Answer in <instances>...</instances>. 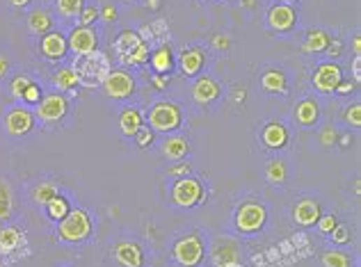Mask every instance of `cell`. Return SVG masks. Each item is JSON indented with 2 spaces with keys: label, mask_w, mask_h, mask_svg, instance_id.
Returning <instances> with one entry per match:
<instances>
[{
  "label": "cell",
  "mask_w": 361,
  "mask_h": 267,
  "mask_svg": "<svg viewBox=\"0 0 361 267\" xmlns=\"http://www.w3.org/2000/svg\"><path fill=\"white\" fill-rule=\"evenodd\" d=\"M71 68L76 71V75H78V85L94 89V87H101L103 80L108 78V73L113 71V62H110V57L106 53L94 50V53L76 57Z\"/></svg>",
  "instance_id": "cell-1"
},
{
  "label": "cell",
  "mask_w": 361,
  "mask_h": 267,
  "mask_svg": "<svg viewBox=\"0 0 361 267\" xmlns=\"http://www.w3.org/2000/svg\"><path fill=\"white\" fill-rule=\"evenodd\" d=\"M94 233V222L85 208H71L64 219L57 222V240L64 245H83Z\"/></svg>",
  "instance_id": "cell-2"
},
{
  "label": "cell",
  "mask_w": 361,
  "mask_h": 267,
  "mask_svg": "<svg viewBox=\"0 0 361 267\" xmlns=\"http://www.w3.org/2000/svg\"><path fill=\"white\" fill-rule=\"evenodd\" d=\"M115 55L124 66H142L149 59V44L142 39L140 32L124 30L115 39Z\"/></svg>",
  "instance_id": "cell-3"
},
{
  "label": "cell",
  "mask_w": 361,
  "mask_h": 267,
  "mask_svg": "<svg viewBox=\"0 0 361 267\" xmlns=\"http://www.w3.org/2000/svg\"><path fill=\"white\" fill-rule=\"evenodd\" d=\"M147 122L153 133H176L183 126V110L171 101H156L147 112Z\"/></svg>",
  "instance_id": "cell-4"
},
{
  "label": "cell",
  "mask_w": 361,
  "mask_h": 267,
  "mask_svg": "<svg viewBox=\"0 0 361 267\" xmlns=\"http://www.w3.org/2000/svg\"><path fill=\"white\" fill-rule=\"evenodd\" d=\"M171 256L180 267H199L206 256V243L201 233H187L178 238L171 247Z\"/></svg>",
  "instance_id": "cell-5"
},
{
  "label": "cell",
  "mask_w": 361,
  "mask_h": 267,
  "mask_svg": "<svg viewBox=\"0 0 361 267\" xmlns=\"http://www.w3.org/2000/svg\"><path fill=\"white\" fill-rule=\"evenodd\" d=\"M234 224L240 233H259V231L268 224V208H265L263 203L259 201H245L238 205L236 210V217H234Z\"/></svg>",
  "instance_id": "cell-6"
},
{
  "label": "cell",
  "mask_w": 361,
  "mask_h": 267,
  "mask_svg": "<svg viewBox=\"0 0 361 267\" xmlns=\"http://www.w3.org/2000/svg\"><path fill=\"white\" fill-rule=\"evenodd\" d=\"M204 201H206V189L197 178L183 176L171 185V203H174L176 208H183V210L197 208V205H201Z\"/></svg>",
  "instance_id": "cell-7"
},
{
  "label": "cell",
  "mask_w": 361,
  "mask_h": 267,
  "mask_svg": "<svg viewBox=\"0 0 361 267\" xmlns=\"http://www.w3.org/2000/svg\"><path fill=\"white\" fill-rule=\"evenodd\" d=\"M66 115H69V99L62 92L44 94L37 110H34V119H39V124L44 126H55L59 122H64Z\"/></svg>",
  "instance_id": "cell-8"
},
{
  "label": "cell",
  "mask_w": 361,
  "mask_h": 267,
  "mask_svg": "<svg viewBox=\"0 0 361 267\" xmlns=\"http://www.w3.org/2000/svg\"><path fill=\"white\" fill-rule=\"evenodd\" d=\"M34 112L28 106H12L7 108L5 117H3V128L10 137H25L34 131Z\"/></svg>",
  "instance_id": "cell-9"
},
{
  "label": "cell",
  "mask_w": 361,
  "mask_h": 267,
  "mask_svg": "<svg viewBox=\"0 0 361 267\" xmlns=\"http://www.w3.org/2000/svg\"><path fill=\"white\" fill-rule=\"evenodd\" d=\"M101 87L106 92L108 99L126 101V99H131L135 92V78H133V73L124 71V68H115V71L108 73V78L103 80Z\"/></svg>",
  "instance_id": "cell-10"
},
{
  "label": "cell",
  "mask_w": 361,
  "mask_h": 267,
  "mask_svg": "<svg viewBox=\"0 0 361 267\" xmlns=\"http://www.w3.org/2000/svg\"><path fill=\"white\" fill-rule=\"evenodd\" d=\"M341 80H343V68L337 62H323V64H318L313 75H311L313 87L320 92V94L337 92Z\"/></svg>",
  "instance_id": "cell-11"
},
{
  "label": "cell",
  "mask_w": 361,
  "mask_h": 267,
  "mask_svg": "<svg viewBox=\"0 0 361 267\" xmlns=\"http://www.w3.org/2000/svg\"><path fill=\"white\" fill-rule=\"evenodd\" d=\"M69 50L78 57V55H87L99 50V34L94 32V28H85V25H76V28L69 32L66 37Z\"/></svg>",
  "instance_id": "cell-12"
},
{
  "label": "cell",
  "mask_w": 361,
  "mask_h": 267,
  "mask_svg": "<svg viewBox=\"0 0 361 267\" xmlns=\"http://www.w3.org/2000/svg\"><path fill=\"white\" fill-rule=\"evenodd\" d=\"M113 258L119 267H144V249L135 240H122L113 249Z\"/></svg>",
  "instance_id": "cell-13"
},
{
  "label": "cell",
  "mask_w": 361,
  "mask_h": 267,
  "mask_svg": "<svg viewBox=\"0 0 361 267\" xmlns=\"http://www.w3.org/2000/svg\"><path fill=\"white\" fill-rule=\"evenodd\" d=\"M69 50V44H66V34L59 32V30H53L41 37L39 41V53L48 62H59Z\"/></svg>",
  "instance_id": "cell-14"
},
{
  "label": "cell",
  "mask_w": 361,
  "mask_h": 267,
  "mask_svg": "<svg viewBox=\"0 0 361 267\" xmlns=\"http://www.w3.org/2000/svg\"><path fill=\"white\" fill-rule=\"evenodd\" d=\"M297 23V12L293 5L288 3H277L274 7H270L268 12V25L274 32H288L293 30Z\"/></svg>",
  "instance_id": "cell-15"
},
{
  "label": "cell",
  "mask_w": 361,
  "mask_h": 267,
  "mask_svg": "<svg viewBox=\"0 0 361 267\" xmlns=\"http://www.w3.org/2000/svg\"><path fill=\"white\" fill-rule=\"evenodd\" d=\"M211 258L215 267H227V265L240 263V247L234 238H218L213 243Z\"/></svg>",
  "instance_id": "cell-16"
},
{
  "label": "cell",
  "mask_w": 361,
  "mask_h": 267,
  "mask_svg": "<svg viewBox=\"0 0 361 267\" xmlns=\"http://www.w3.org/2000/svg\"><path fill=\"white\" fill-rule=\"evenodd\" d=\"M178 66H180V73L187 75V78H194V75H199L206 66V50L199 48V46H192L180 53V59H178Z\"/></svg>",
  "instance_id": "cell-17"
},
{
  "label": "cell",
  "mask_w": 361,
  "mask_h": 267,
  "mask_svg": "<svg viewBox=\"0 0 361 267\" xmlns=\"http://www.w3.org/2000/svg\"><path fill=\"white\" fill-rule=\"evenodd\" d=\"M220 94H222L220 82L211 78V75H204V78H199L192 85V99L199 106H211V103L220 99Z\"/></svg>",
  "instance_id": "cell-18"
},
{
  "label": "cell",
  "mask_w": 361,
  "mask_h": 267,
  "mask_svg": "<svg viewBox=\"0 0 361 267\" xmlns=\"http://www.w3.org/2000/svg\"><path fill=\"white\" fill-rule=\"evenodd\" d=\"M323 215L320 210V203L313 201V199H299L295 205H293V222L297 226H316L318 217Z\"/></svg>",
  "instance_id": "cell-19"
},
{
  "label": "cell",
  "mask_w": 361,
  "mask_h": 267,
  "mask_svg": "<svg viewBox=\"0 0 361 267\" xmlns=\"http://www.w3.org/2000/svg\"><path fill=\"white\" fill-rule=\"evenodd\" d=\"M160 153L171 162L185 160L187 153H190V142H187L183 135H167L165 140L160 142Z\"/></svg>",
  "instance_id": "cell-20"
},
{
  "label": "cell",
  "mask_w": 361,
  "mask_h": 267,
  "mask_svg": "<svg viewBox=\"0 0 361 267\" xmlns=\"http://www.w3.org/2000/svg\"><path fill=\"white\" fill-rule=\"evenodd\" d=\"M25 25H28V32L30 34H37V37H44V34L53 32L55 30V19L53 14L44 7H39V10H32L28 14V19H25Z\"/></svg>",
  "instance_id": "cell-21"
},
{
  "label": "cell",
  "mask_w": 361,
  "mask_h": 267,
  "mask_svg": "<svg viewBox=\"0 0 361 267\" xmlns=\"http://www.w3.org/2000/svg\"><path fill=\"white\" fill-rule=\"evenodd\" d=\"M293 119L302 128H313L320 122V106L316 103V99H302L293 110Z\"/></svg>",
  "instance_id": "cell-22"
},
{
  "label": "cell",
  "mask_w": 361,
  "mask_h": 267,
  "mask_svg": "<svg viewBox=\"0 0 361 267\" xmlns=\"http://www.w3.org/2000/svg\"><path fill=\"white\" fill-rule=\"evenodd\" d=\"M261 142H263L265 149L279 151V149H283V146L288 144V131H286V128H283L279 122H270V124L263 126V131H261Z\"/></svg>",
  "instance_id": "cell-23"
},
{
  "label": "cell",
  "mask_w": 361,
  "mask_h": 267,
  "mask_svg": "<svg viewBox=\"0 0 361 267\" xmlns=\"http://www.w3.org/2000/svg\"><path fill=\"white\" fill-rule=\"evenodd\" d=\"M25 245V233L19 226H12V224H5L0 226V254L10 256L16 249H21Z\"/></svg>",
  "instance_id": "cell-24"
},
{
  "label": "cell",
  "mask_w": 361,
  "mask_h": 267,
  "mask_svg": "<svg viewBox=\"0 0 361 267\" xmlns=\"http://www.w3.org/2000/svg\"><path fill=\"white\" fill-rule=\"evenodd\" d=\"M144 126V115L137 108H126L119 115V131L126 137H135V133Z\"/></svg>",
  "instance_id": "cell-25"
},
{
  "label": "cell",
  "mask_w": 361,
  "mask_h": 267,
  "mask_svg": "<svg viewBox=\"0 0 361 267\" xmlns=\"http://www.w3.org/2000/svg\"><path fill=\"white\" fill-rule=\"evenodd\" d=\"M174 53H171V48L165 44V46H160L156 48L151 53V68L156 73H162V75H169L171 73V68H174Z\"/></svg>",
  "instance_id": "cell-26"
},
{
  "label": "cell",
  "mask_w": 361,
  "mask_h": 267,
  "mask_svg": "<svg viewBox=\"0 0 361 267\" xmlns=\"http://www.w3.org/2000/svg\"><path fill=\"white\" fill-rule=\"evenodd\" d=\"M55 194H59V185L53 183V180H39V183H34L30 189V199L37 205H46Z\"/></svg>",
  "instance_id": "cell-27"
},
{
  "label": "cell",
  "mask_w": 361,
  "mask_h": 267,
  "mask_svg": "<svg viewBox=\"0 0 361 267\" xmlns=\"http://www.w3.org/2000/svg\"><path fill=\"white\" fill-rule=\"evenodd\" d=\"M44 212H46V217L50 222H59V219H64L69 212H71V201L66 199L64 194H55L53 199H50L46 205H44Z\"/></svg>",
  "instance_id": "cell-28"
},
{
  "label": "cell",
  "mask_w": 361,
  "mask_h": 267,
  "mask_svg": "<svg viewBox=\"0 0 361 267\" xmlns=\"http://www.w3.org/2000/svg\"><path fill=\"white\" fill-rule=\"evenodd\" d=\"M14 215V189L7 178H0V224Z\"/></svg>",
  "instance_id": "cell-29"
},
{
  "label": "cell",
  "mask_w": 361,
  "mask_h": 267,
  "mask_svg": "<svg viewBox=\"0 0 361 267\" xmlns=\"http://www.w3.org/2000/svg\"><path fill=\"white\" fill-rule=\"evenodd\" d=\"M261 85H263V89L268 92V94H283V92L288 89L286 73L277 71V68H270V71H265L263 78H261Z\"/></svg>",
  "instance_id": "cell-30"
},
{
  "label": "cell",
  "mask_w": 361,
  "mask_h": 267,
  "mask_svg": "<svg viewBox=\"0 0 361 267\" xmlns=\"http://www.w3.org/2000/svg\"><path fill=\"white\" fill-rule=\"evenodd\" d=\"M332 37L325 30H311L306 34L304 44H302V50L304 53H325L330 46Z\"/></svg>",
  "instance_id": "cell-31"
},
{
  "label": "cell",
  "mask_w": 361,
  "mask_h": 267,
  "mask_svg": "<svg viewBox=\"0 0 361 267\" xmlns=\"http://www.w3.org/2000/svg\"><path fill=\"white\" fill-rule=\"evenodd\" d=\"M53 85L59 92H71L78 87V75L71 66H62L53 73Z\"/></svg>",
  "instance_id": "cell-32"
},
{
  "label": "cell",
  "mask_w": 361,
  "mask_h": 267,
  "mask_svg": "<svg viewBox=\"0 0 361 267\" xmlns=\"http://www.w3.org/2000/svg\"><path fill=\"white\" fill-rule=\"evenodd\" d=\"M320 263L323 267H352V258L341 249H330V252L323 254Z\"/></svg>",
  "instance_id": "cell-33"
},
{
  "label": "cell",
  "mask_w": 361,
  "mask_h": 267,
  "mask_svg": "<svg viewBox=\"0 0 361 267\" xmlns=\"http://www.w3.org/2000/svg\"><path fill=\"white\" fill-rule=\"evenodd\" d=\"M85 0H55V10L62 19H78Z\"/></svg>",
  "instance_id": "cell-34"
},
{
  "label": "cell",
  "mask_w": 361,
  "mask_h": 267,
  "mask_svg": "<svg viewBox=\"0 0 361 267\" xmlns=\"http://www.w3.org/2000/svg\"><path fill=\"white\" fill-rule=\"evenodd\" d=\"M265 176L272 185H283L288 178V171H286V165H283L281 160H272L268 162V167H265Z\"/></svg>",
  "instance_id": "cell-35"
},
{
  "label": "cell",
  "mask_w": 361,
  "mask_h": 267,
  "mask_svg": "<svg viewBox=\"0 0 361 267\" xmlns=\"http://www.w3.org/2000/svg\"><path fill=\"white\" fill-rule=\"evenodd\" d=\"M34 80L30 78L28 73H19V75H14V78L10 80V96L14 99V101H21V96H23V92L30 87Z\"/></svg>",
  "instance_id": "cell-36"
},
{
  "label": "cell",
  "mask_w": 361,
  "mask_h": 267,
  "mask_svg": "<svg viewBox=\"0 0 361 267\" xmlns=\"http://www.w3.org/2000/svg\"><path fill=\"white\" fill-rule=\"evenodd\" d=\"M99 7H94V5H85L80 14H78V25H85V28H92L94 21H99Z\"/></svg>",
  "instance_id": "cell-37"
},
{
  "label": "cell",
  "mask_w": 361,
  "mask_h": 267,
  "mask_svg": "<svg viewBox=\"0 0 361 267\" xmlns=\"http://www.w3.org/2000/svg\"><path fill=\"white\" fill-rule=\"evenodd\" d=\"M41 96H44V94H41V87H39L37 82H32L30 87L23 92L21 103H23V106H28V108H30V106L37 108V106H39V101H41Z\"/></svg>",
  "instance_id": "cell-38"
},
{
  "label": "cell",
  "mask_w": 361,
  "mask_h": 267,
  "mask_svg": "<svg viewBox=\"0 0 361 267\" xmlns=\"http://www.w3.org/2000/svg\"><path fill=\"white\" fill-rule=\"evenodd\" d=\"M343 119H346L348 126L359 128L361 126V106H359V103H352V106L343 112Z\"/></svg>",
  "instance_id": "cell-39"
},
{
  "label": "cell",
  "mask_w": 361,
  "mask_h": 267,
  "mask_svg": "<svg viewBox=\"0 0 361 267\" xmlns=\"http://www.w3.org/2000/svg\"><path fill=\"white\" fill-rule=\"evenodd\" d=\"M330 236H332L334 245H348L350 243V226H346V224H337Z\"/></svg>",
  "instance_id": "cell-40"
},
{
  "label": "cell",
  "mask_w": 361,
  "mask_h": 267,
  "mask_svg": "<svg viewBox=\"0 0 361 267\" xmlns=\"http://www.w3.org/2000/svg\"><path fill=\"white\" fill-rule=\"evenodd\" d=\"M133 140H135V144H137V146H140V149H147V146H151V144H153V131H151L149 126H142L140 131L135 133Z\"/></svg>",
  "instance_id": "cell-41"
},
{
  "label": "cell",
  "mask_w": 361,
  "mask_h": 267,
  "mask_svg": "<svg viewBox=\"0 0 361 267\" xmlns=\"http://www.w3.org/2000/svg\"><path fill=\"white\" fill-rule=\"evenodd\" d=\"M337 224L339 222H337V217H334V215H320V217H318V222H316V226H318V231H320V233L330 236Z\"/></svg>",
  "instance_id": "cell-42"
},
{
  "label": "cell",
  "mask_w": 361,
  "mask_h": 267,
  "mask_svg": "<svg viewBox=\"0 0 361 267\" xmlns=\"http://www.w3.org/2000/svg\"><path fill=\"white\" fill-rule=\"evenodd\" d=\"M190 171H192L190 162H185V160H178V162H174V165H171V167L167 169V176H174V178H183V176H190Z\"/></svg>",
  "instance_id": "cell-43"
},
{
  "label": "cell",
  "mask_w": 361,
  "mask_h": 267,
  "mask_svg": "<svg viewBox=\"0 0 361 267\" xmlns=\"http://www.w3.org/2000/svg\"><path fill=\"white\" fill-rule=\"evenodd\" d=\"M337 140H339V133L334 131V128H325L323 135H320L323 146H332V144H337Z\"/></svg>",
  "instance_id": "cell-44"
},
{
  "label": "cell",
  "mask_w": 361,
  "mask_h": 267,
  "mask_svg": "<svg viewBox=\"0 0 361 267\" xmlns=\"http://www.w3.org/2000/svg\"><path fill=\"white\" fill-rule=\"evenodd\" d=\"M211 44H213L215 50H227L229 48V37H225V34H215Z\"/></svg>",
  "instance_id": "cell-45"
},
{
  "label": "cell",
  "mask_w": 361,
  "mask_h": 267,
  "mask_svg": "<svg viewBox=\"0 0 361 267\" xmlns=\"http://www.w3.org/2000/svg\"><path fill=\"white\" fill-rule=\"evenodd\" d=\"M101 19L106 23H113L117 19V10L113 5H106V7H103V12H101Z\"/></svg>",
  "instance_id": "cell-46"
},
{
  "label": "cell",
  "mask_w": 361,
  "mask_h": 267,
  "mask_svg": "<svg viewBox=\"0 0 361 267\" xmlns=\"http://www.w3.org/2000/svg\"><path fill=\"white\" fill-rule=\"evenodd\" d=\"M341 50H343L341 39H332V41H330V46H327V50H325V53H330L332 57H339V55H341Z\"/></svg>",
  "instance_id": "cell-47"
},
{
  "label": "cell",
  "mask_w": 361,
  "mask_h": 267,
  "mask_svg": "<svg viewBox=\"0 0 361 267\" xmlns=\"http://www.w3.org/2000/svg\"><path fill=\"white\" fill-rule=\"evenodd\" d=\"M153 85H156L158 89H165L169 85V75H162V73H156V78H153Z\"/></svg>",
  "instance_id": "cell-48"
},
{
  "label": "cell",
  "mask_w": 361,
  "mask_h": 267,
  "mask_svg": "<svg viewBox=\"0 0 361 267\" xmlns=\"http://www.w3.org/2000/svg\"><path fill=\"white\" fill-rule=\"evenodd\" d=\"M339 94H352L355 92V82H348V80H341L339 82V87H337Z\"/></svg>",
  "instance_id": "cell-49"
},
{
  "label": "cell",
  "mask_w": 361,
  "mask_h": 267,
  "mask_svg": "<svg viewBox=\"0 0 361 267\" xmlns=\"http://www.w3.org/2000/svg\"><path fill=\"white\" fill-rule=\"evenodd\" d=\"M7 73H10V59L5 55H0V80H3Z\"/></svg>",
  "instance_id": "cell-50"
},
{
  "label": "cell",
  "mask_w": 361,
  "mask_h": 267,
  "mask_svg": "<svg viewBox=\"0 0 361 267\" xmlns=\"http://www.w3.org/2000/svg\"><path fill=\"white\" fill-rule=\"evenodd\" d=\"M352 73H355V80H361V57L355 55V62H352Z\"/></svg>",
  "instance_id": "cell-51"
},
{
  "label": "cell",
  "mask_w": 361,
  "mask_h": 267,
  "mask_svg": "<svg viewBox=\"0 0 361 267\" xmlns=\"http://www.w3.org/2000/svg\"><path fill=\"white\" fill-rule=\"evenodd\" d=\"M352 50H355V55L361 53V37H359V34L355 37V41H352Z\"/></svg>",
  "instance_id": "cell-52"
},
{
  "label": "cell",
  "mask_w": 361,
  "mask_h": 267,
  "mask_svg": "<svg viewBox=\"0 0 361 267\" xmlns=\"http://www.w3.org/2000/svg\"><path fill=\"white\" fill-rule=\"evenodd\" d=\"M147 7H149V10H160L162 0H147Z\"/></svg>",
  "instance_id": "cell-53"
},
{
  "label": "cell",
  "mask_w": 361,
  "mask_h": 267,
  "mask_svg": "<svg viewBox=\"0 0 361 267\" xmlns=\"http://www.w3.org/2000/svg\"><path fill=\"white\" fill-rule=\"evenodd\" d=\"M32 3V0H10L12 7H28Z\"/></svg>",
  "instance_id": "cell-54"
},
{
  "label": "cell",
  "mask_w": 361,
  "mask_h": 267,
  "mask_svg": "<svg viewBox=\"0 0 361 267\" xmlns=\"http://www.w3.org/2000/svg\"><path fill=\"white\" fill-rule=\"evenodd\" d=\"M245 5H247V7H252V5H254V0H245Z\"/></svg>",
  "instance_id": "cell-55"
},
{
  "label": "cell",
  "mask_w": 361,
  "mask_h": 267,
  "mask_svg": "<svg viewBox=\"0 0 361 267\" xmlns=\"http://www.w3.org/2000/svg\"><path fill=\"white\" fill-rule=\"evenodd\" d=\"M227 267H243V265H240V263H234V265H227Z\"/></svg>",
  "instance_id": "cell-56"
},
{
  "label": "cell",
  "mask_w": 361,
  "mask_h": 267,
  "mask_svg": "<svg viewBox=\"0 0 361 267\" xmlns=\"http://www.w3.org/2000/svg\"><path fill=\"white\" fill-rule=\"evenodd\" d=\"M122 3H133V0H122Z\"/></svg>",
  "instance_id": "cell-57"
},
{
  "label": "cell",
  "mask_w": 361,
  "mask_h": 267,
  "mask_svg": "<svg viewBox=\"0 0 361 267\" xmlns=\"http://www.w3.org/2000/svg\"><path fill=\"white\" fill-rule=\"evenodd\" d=\"M281 3H288V0H281Z\"/></svg>",
  "instance_id": "cell-58"
},
{
  "label": "cell",
  "mask_w": 361,
  "mask_h": 267,
  "mask_svg": "<svg viewBox=\"0 0 361 267\" xmlns=\"http://www.w3.org/2000/svg\"><path fill=\"white\" fill-rule=\"evenodd\" d=\"M171 267H180V265H171Z\"/></svg>",
  "instance_id": "cell-59"
}]
</instances>
